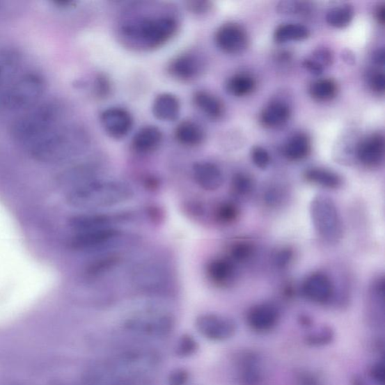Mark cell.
<instances>
[{
  "label": "cell",
  "instance_id": "6da1fadb",
  "mask_svg": "<svg viewBox=\"0 0 385 385\" xmlns=\"http://www.w3.org/2000/svg\"><path fill=\"white\" fill-rule=\"evenodd\" d=\"M134 194L131 187L124 182L96 180L70 189L68 201L74 207L98 210L125 203Z\"/></svg>",
  "mask_w": 385,
  "mask_h": 385
},
{
  "label": "cell",
  "instance_id": "7a4b0ae2",
  "mask_svg": "<svg viewBox=\"0 0 385 385\" xmlns=\"http://www.w3.org/2000/svg\"><path fill=\"white\" fill-rule=\"evenodd\" d=\"M82 145L83 139L79 130L58 126L28 146L26 149L27 153L36 162L57 164L77 155Z\"/></svg>",
  "mask_w": 385,
  "mask_h": 385
},
{
  "label": "cell",
  "instance_id": "3957f363",
  "mask_svg": "<svg viewBox=\"0 0 385 385\" xmlns=\"http://www.w3.org/2000/svg\"><path fill=\"white\" fill-rule=\"evenodd\" d=\"M62 109L60 103L56 100L46 101L32 108L13 124V139L26 148L58 127Z\"/></svg>",
  "mask_w": 385,
  "mask_h": 385
},
{
  "label": "cell",
  "instance_id": "277c9868",
  "mask_svg": "<svg viewBox=\"0 0 385 385\" xmlns=\"http://www.w3.org/2000/svg\"><path fill=\"white\" fill-rule=\"evenodd\" d=\"M178 22L172 16L163 15L146 17L122 27V36L129 42L139 45L142 48H159L176 34Z\"/></svg>",
  "mask_w": 385,
  "mask_h": 385
},
{
  "label": "cell",
  "instance_id": "5b68a950",
  "mask_svg": "<svg viewBox=\"0 0 385 385\" xmlns=\"http://www.w3.org/2000/svg\"><path fill=\"white\" fill-rule=\"evenodd\" d=\"M310 217L317 236L329 245L339 243L344 233L342 216L331 197L316 195L310 203Z\"/></svg>",
  "mask_w": 385,
  "mask_h": 385
},
{
  "label": "cell",
  "instance_id": "8992f818",
  "mask_svg": "<svg viewBox=\"0 0 385 385\" xmlns=\"http://www.w3.org/2000/svg\"><path fill=\"white\" fill-rule=\"evenodd\" d=\"M45 88V80L40 73L30 72L23 74L7 88L3 101V109H31L42 98Z\"/></svg>",
  "mask_w": 385,
  "mask_h": 385
},
{
  "label": "cell",
  "instance_id": "52a82bcc",
  "mask_svg": "<svg viewBox=\"0 0 385 385\" xmlns=\"http://www.w3.org/2000/svg\"><path fill=\"white\" fill-rule=\"evenodd\" d=\"M300 290L308 301L316 304L331 303L336 297V285L332 278L322 271L313 272L308 275Z\"/></svg>",
  "mask_w": 385,
  "mask_h": 385
},
{
  "label": "cell",
  "instance_id": "ba28073f",
  "mask_svg": "<svg viewBox=\"0 0 385 385\" xmlns=\"http://www.w3.org/2000/svg\"><path fill=\"white\" fill-rule=\"evenodd\" d=\"M121 231L108 228L74 233L71 240L72 248L80 251H93L114 245L121 237Z\"/></svg>",
  "mask_w": 385,
  "mask_h": 385
},
{
  "label": "cell",
  "instance_id": "9c48e42d",
  "mask_svg": "<svg viewBox=\"0 0 385 385\" xmlns=\"http://www.w3.org/2000/svg\"><path fill=\"white\" fill-rule=\"evenodd\" d=\"M196 327L206 339L212 341L227 340L236 332V324L231 319L212 313L197 317Z\"/></svg>",
  "mask_w": 385,
  "mask_h": 385
},
{
  "label": "cell",
  "instance_id": "30bf717a",
  "mask_svg": "<svg viewBox=\"0 0 385 385\" xmlns=\"http://www.w3.org/2000/svg\"><path fill=\"white\" fill-rule=\"evenodd\" d=\"M214 40L219 48L225 53L239 54L249 46V36L244 28L237 24H225L215 33Z\"/></svg>",
  "mask_w": 385,
  "mask_h": 385
},
{
  "label": "cell",
  "instance_id": "8fae6325",
  "mask_svg": "<svg viewBox=\"0 0 385 385\" xmlns=\"http://www.w3.org/2000/svg\"><path fill=\"white\" fill-rule=\"evenodd\" d=\"M100 123L110 137L120 139L132 130L134 118L124 108L111 107L102 112Z\"/></svg>",
  "mask_w": 385,
  "mask_h": 385
},
{
  "label": "cell",
  "instance_id": "7c38bea8",
  "mask_svg": "<svg viewBox=\"0 0 385 385\" xmlns=\"http://www.w3.org/2000/svg\"><path fill=\"white\" fill-rule=\"evenodd\" d=\"M280 319V311L275 304L262 303L252 306L247 313L249 326L258 333L268 332L274 329Z\"/></svg>",
  "mask_w": 385,
  "mask_h": 385
},
{
  "label": "cell",
  "instance_id": "4fadbf2b",
  "mask_svg": "<svg viewBox=\"0 0 385 385\" xmlns=\"http://www.w3.org/2000/svg\"><path fill=\"white\" fill-rule=\"evenodd\" d=\"M204 68L202 59L194 54L178 56L168 65V70L178 80L189 81L200 76Z\"/></svg>",
  "mask_w": 385,
  "mask_h": 385
},
{
  "label": "cell",
  "instance_id": "5bb4252c",
  "mask_svg": "<svg viewBox=\"0 0 385 385\" xmlns=\"http://www.w3.org/2000/svg\"><path fill=\"white\" fill-rule=\"evenodd\" d=\"M356 157L365 166L377 167L384 157V138L381 134H372L361 141L356 148Z\"/></svg>",
  "mask_w": 385,
  "mask_h": 385
},
{
  "label": "cell",
  "instance_id": "9a60e30c",
  "mask_svg": "<svg viewBox=\"0 0 385 385\" xmlns=\"http://www.w3.org/2000/svg\"><path fill=\"white\" fill-rule=\"evenodd\" d=\"M237 265L226 257L212 259L206 267V276L215 286H230L237 279Z\"/></svg>",
  "mask_w": 385,
  "mask_h": 385
},
{
  "label": "cell",
  "instance_id": "2e32d148",
  "mask_svg": "<svg viewBox=\"0 0 385 385\" xmlns=\"http://www.w3.org/2000/svg\"><path fill=\"white\" fill-rule=\"evenodd\" d=\"M193 175L196 183L206 191H217L223 183L221 168L211 162L196 163L193 166Z\"/></svg>",
  "mask_w": 385,
  "mask_h": 385
},
{
  "label": "cell",
  "instance_id": "e0dca14e",
  "mask_svg": "<svg viewBox=\"0 0 385 385\" xmlns=\"http://www.w3.org/2000/svg\"><path fill=\"white\" fill-rule=\"evenodd\" d=\"M122 219L120 216L107 213L81 214L74 216L70 220V227L74 233L114 228L113 224Z\"/></svg>",
  "mask_w": 385,
  "mask_h": 385
},
{
  "label": "cell",
  "instance_id": "ac0fdd59",
  "mask_svg": "<svg viewBox=\"0 0 385 385\" xmlns=\"http://www.w3.org/2000/svg\"><path fill=\"white\" fill-rule=\"evenodd\" d=\"M21 63L22 54L19 52L13 49L0 51V97H4Z\"/></svg>",
  "mask_w": 385,
  "mask_h": 385
},
{
  "label": "cell",
  "instance_id": "d6986e66",
  "mask_svg": "<svg viewBox=\"0 0 385 385\" xmlns=\"http://www.w3.org/2000/svg\"><path fill=\"white\" fill-rule=\"evenodd\" d=\"M163 140L162 130L155 126L141 128L132 140V148L136 153L150 154L161 146Z\"/></svg>",
  "mask_w": 385,
  "mask_h": 385
},
{
  "label": "cell",
  "instance_id": "ffe728a7",
  "mask_svg": "<svg viewBox=\"0 0 385 385\" xmlns=\"http://www.w3.org/2000/svg\"><path fill=\"white\" fill-rule=\"evenodd\" d=\"M304 177L307 182L328 190L340 189L343 184L340 175L322 167L308 168L304 172Z\"/></svg>",
  "mask_w": 385,
  "mask_h": 385
},
{
  "label": "cell",
  "instance_id": "44dd1931",
  "mask_svg": "<svg viewBox=\"0 0 385 385\" xmlns=\"http://www.w3.org/2000/svg\"><path fill=\"white\" fill-rule=\"evenodd\" d=\"M290 117V109L285 102L274 101L261 111L260 120L267 128H278L284 126Z\"/></svg>",
  "mask_w": 385,
  "mask_h": 385
},
{
  "label": "cell",
  "instance_id": "7402d4cb",
  "mask_svg": "<svg viewBox=\"0 0 385 385\" xmlns=\"http://www.w3.org/2000/svg\"><path fill=\"white\" fill-rule=\"evenodd\" d=\"M180 102L172 93H164L158 95L153 102L155 117L163 121H174L180 116Z\"/></svg>",
  "mask_w": 385,
  "mask_h": 385
},
{
  "label": "cell",
  "instance_id": "603a6c76",
  "mask_svg": "<svg viewBox=\"0 0 385 385\" xmlns=\"http://www.w3.org/2000/svg\"><path fill=\"white\" fill-rule=\"evenodd\" d=\"M239 379L242 385H258L262 371L258 356L251 352L244 354L239 361Z\"/></svg>",
  "mask_w": 385,
  "mask_h": 385
},
{
  "label": "cell",
  "instance_id": "cb8c5ba5",
  "mask_svg": "<svg viewBox=\"0 0 385 385\" xmlns=\"http://www.w3.org/2000/svg\"><path fill=\"white\" fill-rule=\"evenodd\" d=\"M175 137L178 143L186 147L201 146L205 140V131L201 125L192 120H184L177 126Z\"/></svg>",
  "mask_w": 385,
  "mask_h": 385
},
{
  "label": "cell",
  "instance_id": "d4e9b609",
  "mask_svg": "<svg viewBox=\"0 0 385 385\" xmlns=\"http://www.w3.org/2000/svg\"><path fill=\"white\" fill-rule=\"evenodd\" d=\"M193 100L196 107L212 120H219L224 114V106L221 100L212 93L199 91L194 93Z\"/></svg>",
  "mask_w": 385,
  "mask_h": 385
},
{
  "label": "cell",
  "instance_id": "484cf974",
  "mask_svg": "<svg viewBox=\"0 0 385 385\" xmlns=\"http://www.w3.org/2000/svg\"><path fill=\"white\" fill-rule=\"evenodd\" d=\"M311 140L304 133L290 138L284 147V155L291 162L302 161L311 152Z\"/></svg>",
  "mask_w": 385,
  "mask_h": 385
},
{
  "label": "cell",
  "instance_id": "4316f807",
  "mask_svg": "<svg viewBox=\"0 0 385 385\" xmlns=\"http://www.w3.org/2000/svg\"><path fill=\"white\" fill-rule=\"evenodd\" d=\"M256 253L255 242L249 239L241 238L230 243L227 257L238 266L250 261L256 256Z\"/></svg>",
  "mask_w": 385,
  "mask_h": 385
},
{
  "label": "cell",
  "instance_id": "83f0119b",
  "mask_svg": "<svg viewBox=\"0 0 385 385\" xmlns=\"http://www.w3.org/2000/svg\"><path fill=\"white\" fill-rule=\"evenodd\" d=\"M333 59L332 51L327 48H318L304 61L303 65L309 72L319 76L323 73L324 69L331 67Z\"/></svg>",
  "mask_w": 385,
  "mask_h": 385
},
{
  "label": "cell",
  "instance_id": "f1b7e54d",
  "mask_svg": "<svg viewBox=\"0 0 385 385\" xmlns=\"http://www.w3.org/2000/svg\"><path fill=\"white\" fill-rule=\"evenodd\" d=\"M257 83L250 74L239 73L230 77L226 84L229 93L234 97H245L256 90Z\"/></svg>",
  "mask_w": 385,
  "mask_h": 385
},
{
  "label": "cell",
  "instance_id": "f546056e",
  "mask_svg": "<svg viewBox=\"0 0 385 385\" xmlns=\"http://www.w3.org/2000/svg\"><path fill=\"white\" fill-rule=\"evenodd\" d=\"M308 28L299 24H284L279 25L274 32V40L278 43L289 41H302L308 38Z\"/></svg>",
  "mask_w": 385,
  "mask_h": 385
},
{
  "label": "cell",
  "instance_id": "4dcf8cb0",
  "mask_svg": "<svg viewBox=\"0 0 385 385\" xmlns=\"http://www.w3.org/2000/svg\"><path fill=\"white\" fill-rule=\"evenodd\" d=\"M134 276L139 287L144 289H157L162 287L165 278L164 272L155 267H140Z\"/></svg>",
  "mask_w": 385,
  "mask_h": 385
},
{
  "label": "cell",
  "instance_id": "1f68e13d",
  "mask_svg": "<svg viewBox=\"0 0 385 385\" xmlns=\"http://www.w3.org/2000/svg\"><path fill=\"white\" fill-rule=\"evenodd\" d=\"M309 95L315 100L327 102L333 100L337 95L336 82L331 79L317 80L311 84L308 89Z\"/></svg>",
  "mask_w": 385,
  "mask_h": 385
},
{
  "label": "cell",
  "instance_id": "d6a6232c",
  "mask_svg": "<svg viewBox=\"0 0 385 385\" xmlns=\"http://www.w3.org/2000/svg\"><path fill=\"white\" fill-rule=\"evenodd\" d=\"M354 15V8L349 4H345L332 8L326 15L329 25L341 29L349 26Z\"/></svg>",
  "mask_w": 385,
  "mask_h": 385
},
{
  "label": "cell",
  "instance_id": "836d02e7",
  "mask_svg": "<svg viewBox=\"0 0 385 385\" xmlns=\"http://www.w3.org/2000/svg\"><path fill=\"white\" fill-rule=\"evenodd\" d=\"M239 205L232 201H223L216 206L214 217L216 221L222 225H231L240 217Z\"/></svg>",
  "mask_w": 385,
  "mask_h": 385
},
{
  "label": "cell",
  "instance_id": "e575fe53",
  "mask_svg": "<svg viewBox=\"0 0 385 385\" xmlns=\"http://www.w3.org/2000/svg\"><path fill=\"white\" fill-rule=\"evenodd\" d=\"M120 260V256L115 253L100 256L91 262L87 268L86 274L91 278L104 275L111 269L115 268L118 265Z\"/></svg>",
  "mask_w": 385,
  "mask_h": 385
},
{
  "label": "cell",
  "instance_id": "d590c367",
  "mask_svg": "<svg viewBox=\"0 0 385 385\" xmlns=\"http://www.w3.org/2000/svg\"><path fill=\"white\" fill-rule=\"evenodd\" d=\"M231 189L235 195L243 198L250 196L255 190L256 182L249 174L238 173L232 178Z\"/></svg>",
  "mask_w": 385,
  "mask_h": 385
},
{
  "label": "cell",
  "instance_id": "8d00e7d4",
  "mask_svg": "<svg viewBox=\"0 0 385 385\" xmlns=\"http://www.w3.org/2000/svg\"><path fill=\"white\" fill-rule=\"evenodd\" d=\"M312 9L313 6L306 2L283 1L277 6L278 12L284 15H308Z\"/></svg>",
  "mask_w": 385,
  "mask_h": 385
},
{
  "label": "cell",
  "instance_id": "74e56055",
  "mask_svg": "<svg viewBox=\"0 0 385 385\" xmlns=\"http://www.w3.org/2000/svg\"><path fill=\"white\" fill-rule=\"evenodd\" d=\"M197 350H198V343L190 335L182 336L176 344L175 353L181 358L193 355Z\"/></svg>",
  "mask_w": 385,
  "mask_h": 385
},
{
  "label": "cell",
  "instance_id": "f35d334b",
  "mask_svg": "<svg viewBox=\"0 0 385 385\" xmlns=\"http://www.w3.org/2000/svg\"><path fill=\"white\" fill-rule=\"evenodd\" d=\"M294 251L290 248H283L277 251L272 256V264L279 269H286L292 262Z\"/></svg>",
  "mask_w": 385,
  "mask_h": 385
},
{
  "label": "cell",
  "instance_id": "ab89813d",
  "mask_svg": "<svg viewBox=\"0 0 385 385\" xmlns=\"http://www.w3.org/2000/svg\"><path fill=\"white\" fill-rule=\"evenodd\" d=\"M251 157L253 164L260 170H266L270 164V156L268 152L260 146L252 148Z\"/></svg>",
  "mask_w": 385,
  "mask_h": 385
},
{
  "label": "cell",
  "instance_id": "60d3db41",
  "mask_svg": "<svg viewBox=\"0 0 385 385\" xmlns=\"http://www.w3.org/2000/svg\"><path fill=\"white\" fill-rule=\"evenodd\" d=\"M333 336V331L331 329L323 327L310 334L307 338V342L313 345H323L330 343Z\"/></svg>",
  "mask_w": 385,
  "mask_h": 385
},
{
  "label": "cell",
  "instance_id": "b9f144b4",
  "mask_svg": "<svg viewBox=\"0 0 385 385\" xmlns=\"http://www.w3.org/2000/svg\"><path fill=\"white\" fill-rule=\"evenodd\" d=\"M369 377L375 385H384L385 381V366L382 361L375 363L369 372Z\"/></svg>",
  "mask_w": 385,
  "mask_h": 385
},
{
  "label": "cell",
  "instance_id": "7bdbcfd3",
  "mask_svg": "<svg viewBox=\"0 0 385 385\" xmlns=\"http://www.w3.org/2000/svg\"><path fill=\"white\" fill-rule=\"evenodd\" d=\"M280 187H271L266 191L265 194V202L267 205L269 206H276L280 203L281 200L283 199V194L281 192Z\"/></svg>",
  "mask_w": 385,
  "mask_h": 385
},
{
  "label": "cell",
  "instance_id": "ee69618b",
  "mask_svg": "<svg viewBox=\"0 0 385 385\" xmlns=\"http://www.w3.org/2000/svg\"><path fill=\"white\" fill-rule=\"evenodd\" d=\"M371 89L378 93H384L385 88V78L382 72H374L369 80Z\"/></svg>",
  "mask_w": 385,
  "mask_h": 385
},
{
  "label": "cell",
  "instance_id": "f6af8a7d",
  "mask_svg": "<svg viewBox=\"0 0 385 385\" xmlns=\"http://www.w3.org/2000/svg\"><path fill=\"white\" fill-rule=\"evenodd\" d=\"M189 378V374L185 370H175L168 377V385H185Z\"/></svg>",
  "mask_w": 385,
  "mask_h": 385
},
{
  "label": "cell",
  "instance_id": "bcb514c9",
  "mask_svg": "<svg viewBox=\"0 0 385 385\" xmlns=\"http://www.w3.org/2000/svg\"><path fill=\"white\" fill-rule=\"evenodd\" d=\"M95 91L100 97H104L108 95L110 91L109 81L104 76H99L95 82Z\"/></svg>",
  "mask_w": 385,
  "mask_h": 385
},
{
  "label": "cell",
  "instance_id": "7dc6e473",
  "mask_svg": "<svg viewBox=\"0 0 385 385\" xmlns=\"http://www.w3.org/2000/svg\"><path fill=\"white\" fill-rule=\"evenodd\" d=\"M296 381V385H322L314 374L308 372L300 373Z\"/></svg>",
  "mask_w": 385,
  "mask_h": 385
},
{
  "label": "cell",
  "instance_id": "c3c4849f",
  "mask_svg": "<svg viewBox=\"0 0 385 385\" xmlns=\"http://www.w3.org/2000/svg\"><path fill=\"white\" fill-rule=\"evenodd\" d=\"M190 10L195 14L203 15L210 11L212 5L210 2L206 1H193L189 2L187 5Z\"/></svg>",
  "mask_w": 385,
  "mask_h": 385
},
{
  "label": "cell",
  "instance_id": "681fc988",
  "mask_svg": "<svg viewBox=\"0 0 385 385\" xmlns=\"http://www.w3.org/2000/svg\"><path fill=\"white\" fill-rule=\"evenodd\" d=\"M292 58V54L288 51H281L276 54V61L281 64L290 63Z\"/></svg>",
  "mask_w": 385,
  "mask_h": 385
},
{
  "label": "cell",
  "instance_id": "f907efd6",
  "mask_svg": "<svg viewBox=\"0 0 385 385\" xmlns=\"http://www.w3.org/2000/svg\"><path fill=\"white\" fill-rule=\"evenodd\" d=\"M375 17L379 24L384 25L385 22V8L384 4H381L378 6L377 11H375Z\"/></svg>",
  "mask_w": 385,
  "mask_h": 385
},
{
  "label": "cell",
  "instance_id": "816d5d0a",
  "mask_svg": "<svg viewBox=\"0 0 385 385\" xmlns=\"http://www.w3.org/2000/svg\"><path fill=\"white\" fill-rule=\"evenodd\" d=\"M374 61L379 65H384V52L383 49L375 52L374 55Z\"/></svg>",
  "mask_w": 385,
  "mask_h": 385
},
{
  "label": "cell",
  "instance_id": "f5cc1de1",
  "mask_svg": "<svg viewBox=\"0 0 385 385\" xmlns=\"http://www.w3.org/2000/svg\"><path fill=\"white\" fill-rule=\"evenodd\" d=\"M343 57L345 60V61H347V63H350L351 61H354V56L353 54H349V52H346L343 53Z\"/></svg>",
  "mask_w": 385,
  "mask_h": 385
}]
</instances>
